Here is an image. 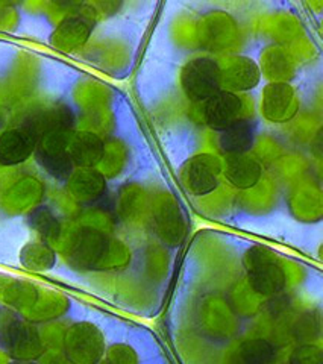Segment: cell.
<instances>
[{
  "mask_svg": "<svg viewBox=\"0 0 323 364\" xmlns=\"http://www.w3.org/2000/svg\"><path fill=\"white\" fill-rule=\"evenodd\" d=\"M179 81L184 95L190 102L203 104L222 90L221 63L206 56L194 58L182 67Z\"/></svg>",
  "mask_w": 323,
  "mask_h": 364,
  "instance_id": "6da1fadb",
  "label": "cell"
},
{
  "mask_svg": "<svg viewBox=\"0 0 323 364\" xmlns=\"http://www.w3.org/2000/svg\"><path fill=\"white\" fill-rule=\"evenodd\" d=\"M255 134H253V127L248 119L240 120L233 127L218 132L217 144L218 151L225 156L234 155H246L253 146Z\"/></svg>",
  "mask_w": 323,
  "mask_h": 364,
  "instance_id": "ba28073f",
  "label": "cell"
},
{
  "mask_svg": "<svg viewBox=\"0 0 323 364\" xmlns=\"http://www.w3.org/2000/svg\"><path fill=\"white\" fill-rule=\"evenodd\" d=\"M222 170L223 161L217 155H196L182 166L181 179L194 196H205L218 187V176Z\"/></svg>",
  "mask_w": 323,
  "mask_h": 364,
  "instance_id": "7a4b0ae2",
  "label": "cell"
},
{
  "mask_svg": "<svg viewBox=\"0 0 323 364\" xmlns=\"http://www.w3.org/2000/svg\"><path fill=\"white\" fill-rule=\"evenodd\" d=\"M105 147L96 134L83 132L68 141V155L80 166H93L103 158Z\"/></svg>",
  "mask_w": 323,
  "mask_h": 364,
  "instance_id": "9c48e42d",
  "label": "cell"
},
{
  "mask_svg": "<svg viewBox=\"0 0 323 364\" xmlns=\"http://www.w3.org/2000/svg\"><path fill=\"white\" fill-rule=\"evenodd\" d=\"M263 109L273 122H287L296 114V91L287 82H273L264 88Z\"/></svg>",
  "mask_w": 323,
  "mask_h": 364,
  "instance_id": "5b68a950",
  "label": "cell"
},
{
  "mask_svg": "<svg viewBox=\"0 0 323 364\" xmlns=\"http://www.w3.org/2000/svg\"><path fill=\"white\" fill-rule=\"evenodd\" d=\"M201 114L206 127L222 132L245 119V100L233 91L221 90L203 102Z\"/></svg>",
  "mask_w": 323,
  "mask_h": 364,
  "instance_id": "3957f363",
  "label": "cell"
},
{
  "mask_svg": "<svg viewBox=\"0 0 323 364\" xmlns=\"http://www.w3.org/2000/svg\"><path fill=\"white\" fill-rule=\"evenodd\" d=\"M37 144V134L29 128L13 129L0 136V163L17 164L31 156Z\"/></svg>",
  "mask_w": 323,
  "mask_h": 364,
  "instance_id": "52a82bcc",
  "label": "cell"
},
{
  "mask_svg": "<svg viewBox=\"0 0 323 364\" xmlns=\"http://www.w3.org/2000/svg\"><path fill=\"white\" fill-rule=\"evenodd\" d=\"M226 181L237 188L255 187L263 176V166L257 158L246 155L225 156L223 170Z\"/></svg>",
  "mask_w": 323,
  "mask_h": 364,
  "instance_id": "8992f818",
  "label": "cell"
},
{
  "mask_svg": "<svg viewBox=\"0 0 323 364\" xmlns=\"http://www.w3.org/2000/svg\"><path fill=\"white\" fill-rule=\"evenodd\" d=\"M222 90L226 91H248L255 88L261 81V70L258 64L246 56H235L221 64Z\"/></svg>",
  "mask_w": 323,
  "mask_h": 364,
  "instance_id": "277c9868",
  "label": "cell"
}]
</instances>
